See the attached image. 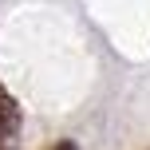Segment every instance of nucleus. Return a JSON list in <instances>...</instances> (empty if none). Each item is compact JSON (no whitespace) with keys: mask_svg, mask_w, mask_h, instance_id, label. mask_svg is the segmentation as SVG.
I'll return each instance as SVG.
<instances>
[{"mask_svg":"<svg viewBox=\"0 0 150 150\" xmlns=\"http://www.w3.org/2000/svg\"><path fill=\"white\" fill-rule=\"evenodd\" d=\"M20 119H24V115H20V103H16L12 91L0 83V150L20 134Z\"/></svg>","mask_w":150,"mask_h":150,"instance_id":"1","label":"nucleus"},{"mask_svg":"<svg viewBox=\"0 0 150 150\" xmlns=\"http://www.w3.org/2000/svg\"><path fill=\"white\" fill-rule=\"evenodd\" d=\"M55 150H79L75 142H67V138H63V142H55Z\"/></svg>","mask_w":150,"mask_h":150,"instance_id":"2","label":"nucleus"}]
</instances>
